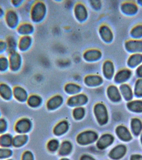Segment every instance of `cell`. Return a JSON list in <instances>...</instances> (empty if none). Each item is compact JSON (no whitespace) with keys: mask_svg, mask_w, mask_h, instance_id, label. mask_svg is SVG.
I'll return each instance as SVG.
<instances>
[{"mask_svg":"<svg viewBox=\"0 0 142 160\" xmlns=\"http://www.w3.org/2000/svg\"><path fill=\"white\" fill-rule=\"evenodd\" d=\"M5 22L9 28L16 30L21 23L20 13L14 9H9L6 11L4 18Z\"/></svg>","mask_w":142,"mask_h":160,"instance_id":"cell-1","label":"cell"},{"mask_svg":"<svg viewBox=\"0 0 142 160\" xmlns=\"http://www.w3.org/2000/svg\"><path fill=\"white\" fill-rule=\"evenodd\" d=\"M31 120L26 117H22L16 121L13 126V130L16 134H27L32 128Z\"/></svg>","mask_w":142,"mask_h":160,"instance_id":"cell-2","label":"cell"},{"mask_svg":"<svg viewBox=\"0 0 142 160\" xmlns=\"http://www.w3.org/2000/svg\"><path fill=\"white\" fill-rule=\"evenodd\" d=\"M10 64V71L16 73L21 71L23 65V59L21 52L18 51L11 52L7 55Z\"/></svg>","mask_w":142,"mask_h":160,"instance_id":"cell-3","label":"cell"},{"mask_svg":"<svg viewBox=\"0 0 142 160\" xmlns=\"http://www.w3.org/2000/svg\"><path fill=\"white\" fill-rule=\"evenodd\" d=\"M125 47L128 52L132 53H142V40L130 39L126 41Z\"/></svg>","mask_w":142,"mask_h":160,"instance_id":"cell-4","label":"cell"},{"mask_svg":"<svg viewBox=\"0 0 142 160\" xmlns=\"http://www.w3.org/2000/svg\"><path fill=\"white\" fill-rule=\"evenodd\" d=\"M27 90L22 86H16L13 88V99L20 103L27 102L29 97Z\"/></svg>","mask_w":142,"mask_h":160,"instance_id":"cell-5","label":"cell"},{"mask_svg":"<svg viewBox=\"0 0 142 160\" xmlns=\"http://www.w3.org/2000/svg\"><path fill=\"white\" fill-rule=\"evenodd\" d=\"M0 98L6 101L12 100L13 99V87L6 82H1Z\"/></svg>","mask_w":142,"mask_h":160,"instance_id":"cell-6","label":"cell"},{"mask_svg":"<svg viewBox=\"0 0 142 160\" xmlns=\"http://www.w3.org/2000/svg\"><path fill=\"white\" fill-rule=\"evenodd\" d=\"M121 11L127 16H133L138 12V7L135 2L133 1H126L122 4Z\"/></svg>","mask_w":142,"mask_h":160,"instance_id":"cell-7","label":"cell"},{"mask_svg":"<svg viewBox=\"0 0 142 160\" xmlns=\"http://www.w3.org/2000/svg\"><path fill=\"white\" fill-rule=\"evenodd\" d=\"M28 141L27 134H16L14 136L12 147L16 149L22 148L27 144Z\"/></svg>","mask_w":142,"mask_h":160,"instance_id":"cell-8","label":"cell"},{"mask_svg":"<svg viewBox=\"0 0 142 160\" xmlns=\"http://www.w3.org/2000/svg\"><path fill=\"white\" fill-rule=\"evenodd\" d=\"M32 38L30 36H21L18 38V51L20 52L28 51L32 45Z\"/></svg>","mask_w":142,"mask_h":160,"instance_id":"cell-9","label":"cell"},{"mask_svg":"<svg viewBox=\"0 0 142 160\" xmlns=\"http://www.w3.org/2000/svg\"><path fill=\"white\" fill-rule=\"evenodd\" d=\"M33 31V26L27 22H21L16 31L20 37L23 36H30Z\"/></svg>","mask_w":142,"mask_h":160,"instance_id":"cell-10","label":"cell"},{"mask_svg":"<svg viewBox=\"0 0 142 160\" xmlns=\"http://www.w3.org/2000/svg\"><path fill=\"white\" fill-rule=\"evenodd\" d=\"M7 45V55L11 52L18 51V39L16 36L11 35L6 38V40Z\"/></svg>","mask_w":142,"mask_h":160,"instance_id":"cell-11","label":"cell"},{"mask_svg":"<svg viewBox=\"0 0 142 160\" xmlns=\"http://www.w3.org/2000/svg\"><path fill=\"white\" fill-rule=\"evenodd\" d=\"M132 75V71L128 68H124L120 70L116 74L115 76V80L116 82H123L127 81L130 78Z\"/></svg>","mask_w":142,"mask_h":160,"instance_id":"cell-12","label":"cell"},{"mask_svg":"<svg viewBox=\"0 0 142 160\" xmlns=\"http://www.w3.org/2000/svg\"><path fill=\"white\" fill-rule=\"evenodd\" d=\"M142 63V53H132L128 58L127 65L130 68L137 67Z\"/></svg>","mask_w":142,"mask_h":160,"instance_id":"cell-13","label":"cell"},{"mask_svg":"<svg viewBox=\"0 0 142 160\" xmlns=\"http://www.w3.org/2000/svg\"><path fill=\"white\" fill-rule=\"evenodd\" d=\"M14 136L9 132L0 135V147L12 148Z\"/></svg>","mask_w":142,"mask_h":160,"instance_id":"cell-14","label":"cell"},{"mask_svg":"<svg viewBox=\"0 0 142 160\" xmlns=\"http://www.w3.org/2000/svg\"><path fill=\"white\" fill-rule=\"evenodd\" d=\"M10 71V64L8 56L3 55L0 56V73H5Z\"/></svg>","mask_w":142,"mask_h":160,"instance_id":"cell-15","label":"cell"},{"mask_svg":"<svg viewBox=\"0 0 142 160\" xmlns=\"http://www.w3.org/2000/svg\"><path fill=\"white\" fill-rule=\"evenodd\" d=\"M126 148L124 146H119L112 150L110 153V156L112 158L118 159L123 157L125 154Z\"/></svg>","mask_w":142,"mask_h":160,"instance_id":"cell-16","label":"cell"},{"mask_svg":"<svg viewBox=\"0 0 142 160\" xmlns=\"http://www.w3.org/2000/svg\"><path fill=\"white\" fill-rule=\"evenodd\" d=\"M14 151L12 148L0 147V160H6L12 158Z\"/></svg>","mask_w":142,"mask_h":160,"instance_id":"cell-17","label":"cell"},{"mask_svg":"<svg viewBox=\"0 0 142 160\" xmlns=\"http://www.w3.org/2000/svg\"><path fill=\"white\" fill-rule=\"evenodd\" d=\"M117 133L119 137L123 141H129L131 138L129 131L123 126H119L117 128Z\"/></svg>","mask_w":142,"mask_h":160,"instance_id":"cell-18","label":"cell"},{"mask_svg":"<svg viewBox=\"0 0 142 160\" xmlns=\"http://www.w3.org/2000/svg\"><path fill=\"white\" fill-rule=\"evenodd\" d=\"M121 93L125 99L130 100L133 96V92L130 86L126 84L121 85L120 88Z\"/></svg>","mask_w":142,"mask_h":160,"instance_id":"cell-19","label":"cell"},{"mask_svg":"<svg viewBox=\"0 0 142 160\" xmlns=\"http://www.w3.org/2000/svg\"><path fill=\"white\" fill-rule=\"evenodd\" d=\"M108 93L109 97L113 101H118L120 100V93L116 86H110L108 89Z\"/></svg>","mask_w":142,"mask_h":160,"instance_id":"cell-20","label":"cell"},{"mask_svg":"<svg viewBox=\"0 0 142 160\" xmlns=\"http://www.w3.org/2000/svg\"><path fill=\"white\" fill-rule=\"evenodd\" d=\"M26 102L29 107L35 108L39 106L41 103V99L39 96L36 95H31L29 96Z\"/></svg>","mask_w":142,"mask_h":160,"instance_id":"cell-21","label":"cell"},{"mask_svg":"<svg viewBox=\"0 0 142 160\" xmlns=\"http://www.w3.org/2000/svg\"><path fill=\"white\" fill-rule=\"evenodd\" d=\"M130 35L133 39H140L142 38V25H137L132 28Z\"/></svg>","mask_w":142,"mask_h":160,"instance_id":"cell-22","label":"cell"},{"mask_svg":"<svg viewBox=\"0 0 142 160\" xmlns=\"http://www.w3.org/2000/svg\"><path fill=\"white\" fill-rule=\"evenodd\" d=\"M104 72L106 77L108 78H111L114 74V66H113V63L111 61H107L105 63Z\"/></svg>","mask_w":142,"mask_h":160,"instance_id":"cell-23","label":"cell"},{"mask_svg":"<svg viewBox=\"0 0 142 160\" xmlns=\"http://www.w3.org/2000/svg\"><path fill=\"white\" fill-rule=\"evenodd\" d=\"M113 141L112 136L109 135H105L102 136L98 141V146L102 148H104L111 144Z\"/></svg>","mask_w":142,"mask_h":160,"instance_id":"cell-24","label":"cell"},{"mask_svg":"<svg viewBox=\"0 0 142 160\" xmlns=\"http://www.w3.org/2000/svg\"><path fill=\"white\" fill-rule=\"evenodd\" d=\"M9 126L8 120L4 117H1L0 118V135L8 132Z\"/></svg>","mask_w":142,"mask_h":160,"instance_id":"cell-25","label":"cell"},{"mask_svg":"<svg viewBox=\"0 0 142 160\" xmlns=\"http://www.w3.org/2000/svg\"><path fill=\"white\" fill-rule=\"evenodd\" d=\"M98 107V106H97ZM97 117L100 121H105L107 120V113L104 106H98L96 110Z\"/></svg>","mask_w":142,"mask_h":160,"instance_id":"cell-26","label":"cell"},{"mask_svg":"<svg viewBox=\"0 0 142 160\" xmlns=\"http://www.w3.org/2000/svg\"><path fill=\"white\" fill-rule=\"evenodd\" d=\"M128 105V107L132 111L140 112L142 111V101H135L130 102Z\"/></svg>","mask_w":142,"mask_h":160,"instance_id":"cell-27","label":"cell"},{"mask_svg":"<svg viewBox=\"0 0 142 160\" xmlns=\"http://www.w3.org/2000/svg\"><path fill=\"white\" fill-rule=\"evenodd\" d=\"M132 129L135 134H138L142 129V124L140 121L137 119H134L132 121Z\"/></svg>","mask_w":142,"mask_h":160,"instance_id":"cell-28","label":"cell"},{"mask_svg":"<svg viewBox=\"0 0 142 160\" xmlns=\"http://www.w3.org/2000/svg\"><path fill=\"white\" fill-rule=\"evenodd\" d=\"M102 30H103L102 31V35L104 37L105 40L107 42H110L111 41L113 38V34L109 28L105 26Z\"/></svg>","mask_w":142,"mask_h":160,"instance_id":"cell-29","label":"cell"},{"mask_svg":"<svg viewBox=\"0 0 142 160\" xmlns=\"http://www.w3.org/2000/svg\"><path fill=\"white\" fill-rule=\"evenodd\" d=\"M134 92L137 96H142V78H140L136 81Z\"/></svg>","mask_w":142,"mask_h":160,"instance_id":"cell-30","label":"cell"},{"mask_svg":"<svg viewBox=\"0 0 142 160\" xmlns=\"http://www.w3.org/2000/svg\"><path fill=\"white\" fill-rule=\"evenodd\" d=\"M21 160H35V157L31 151L26 150L21 154Z\"/></svg>","mask_w":142,"mask_h":160,"instance_id":"cell-31","label":"cell"},{"mask_svg":"<svg viewBox=\"0 0 142 160\" xmlns=\"http://www.w3.org/2000/svg\"><path fill=\"white\" fill-rule=\"evenodd\" d=\"M7 47L6 41L0 40V56L7 55Z\"/></svg>","mask_w":142,"mask_h":160,"instance_id":"cell-32","label":"cell"},{"mask_svg":"<svg viewBox=\"0 0 142 160\" xmlns=\"http://www.w3.org/2000/svg\"><path fill=\"white\" fill-rule=\"evenodd\" d=\"M67 128V126L65 122H62L57 126V127L55 130L56 133L57 134H62L63 132H65Z\"/></svg>","mask_w":142,"mask_h":160,"instance_id":"cell-33","label":"cell"},{"mask_svg":"<svg viewBox=\"0 0 142 160\" xmlns=\"http://www.w3.org/2000/svg\"><path fill=\"white\" fill-rule=\"evenodd\" d=\"M71 147L69 144L64 143L60 149V153L63 155L68 154L70 151Z\"/></svg>","mask_w":142,"mask_h":160,"instance_id":"cell-34","label":"cell"},{"mask_svg":"<svg viewBox=\"0 0 142 160\" xmlns=\"http://www.w3.org/2000/svg\"><path fill=\"white\" fill-rule=\"evenodd\" d=\"M11 5L14 8H20L22 7L25 1H20V0H15V1H11Z\"/></svg>","mask_w":142,"mask_h":160,"instance_id":"cell-35","label":"cell"},{"mask_svg":"<svg viewBox=\"0 0 142 160\" xmlns=\"http://www.w3.org/2000/svg\"><path fill=\"white\" fill-rule=\"evenodd\" d=\"M61 99L58 97L55 98L54 99L51 100V102L49 103L50 107L55 108L58 106L61 102Z\"/></svg>","mask_w":142,"mask_h":160,"instance_id":"cell-36","label":"cell"},{"mask_svg":"<svg viewBox=\"0 0 142 160\" xmlns=\"http://www.w3.org/2000/svg\"><path fill=\"white\" fill-rule=\"evenodd\" d=\"M58 143L56 141H52L49 143L48 148L51 151H54L57 148Z\"/></svg>","mask_w":142,"mask_h":160,"instance_id":"cell-37","label":"cell"},{"mask_svg":"<svg viewBox=\"0 0 142 160\" xmlns=\"http://www.w3.org/2000/svg\"><path fill=\"white\" fill-rule=\"evenodd\" d=\"M135 72L137 76L142 78V64L137 67Z\"/></svg>","mask_w":142,"mask_h":160,"instance_id":"cell-38","label":"cell"},{"mask_svg":"<svg viewBox=\"0 0 142 160\" xmlns=\"http://www.w3.org/2000/svg\"><path fill=\"white\" fill-rule=\"evenodd\" d=\"M6 11H5L3 8L0 6V20L4 18Z\"/></svg>","mask_w":142,"mask_h":160,"instance_id":"cell-39","label":"cell"},{"mask_svg":"<svg viewBox=\"0 0 142 160\" xmlns=\"http://www.w3.org/2000/svg\"><path fill=\"white\" fill-rule=\"evenodd\" d=\"M131 160H142V156L140 155H133L131 157Z\"/></svg>","mask_w":142,"mask_h":160,"instance_id":"cell-40","label":"cell"},{"mask_svg":"<svg viewBox=\"0 0 142 160\" xmlns=\"http://www.w3.org/2000/svg\"><path fill=\"white\" fill-rule=\"evenodd\" d=\"M82 160H95L90 156H84L82 158Z\"/></svg>","mask_w":142,"mask_h":160,"instance_id":"cell-41","label":"cell"},{"mask_svg":"<svg viewBox=\"0 0 142 160\" xmlns=\"http://www.w3.org/2000/svg\"><path fill=\"white\" fill-rule=\"evenodd\" d=\"M137 2H138V4L142 6V1H138Z\"/></svg>","mask_w":142,"mask_h":160,"instance_id":"cell-42","label":"cell"},{"mask_svg":"<svg viewBox=\"0 0 142 160\" xmlns=\"http://www.w3.org/2000/svg\"><path fill=\"white\" fill-rule=\"evenodd\" d=\"M15 160L14 159H13L12 158L8 159H7V160Z\"/></svg>","mask_w":142,"mask_h":160,"instance_id":"cell-43","label":"cell"},{"mask_svg":"<svg viewBox=\"0 0 142 160\" xmlns=\"http://www.w3.org/2000/svg\"><path fill=\"white\" fill-rule=\"evenodd\" d=\"M2 113H1V111H0V118H1V117H2Z\"/></svg>","mask_w":142,"mask_h":160,"instance_id":"cell-44","label":"cell"},{"mask_svg":"<svg viewBox=\"0 0 142 160\" xmlns=\"http://www.w3.org/2000/svg\"><path fill=\"white\" fill-rule=\"evenodd\" d=\"M62 160H69L67 159H62Z\"/></svg>","mask_w":142,"mask_h":160,"instance_id":"cell-45","label":"cell"},{"mask_svg":"<svg viewBox=\"0 0 142 160\" xmlns=\"http://www.w3.org/2000/svg\"><path fill=\"white\" fill-rule=\"evenodd\" d=\"M141 141H142V136H141Z\"/></svg>","mask_w":142,"mask_h":160,"instance_id":"cell-46","label":"cell"}]
</instances>
